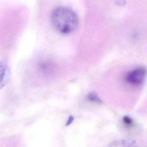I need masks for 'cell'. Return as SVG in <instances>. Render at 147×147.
I'll use <instances>...</instances> for the list:
<instances>
[{
    "label": "cell",
    "instance_id": "obj_3",
    "mask_svg": "<svg viewBox=\"0 0 147 147\" xmlns=\"http://www.w3.org/2000/svg\"><path fill=\"white\" fill-rule=\"evenodd\" d=\"M0 65V87L1 88L7 83L10 78L11 74L9 68L5 63L1 62Z\"/></svg>",
    "mask_w": 147,
    "mask_h": 147
},
{
    "label": "cell",
    "instance_id": "obj_5",
    "mask_svg": "<svg viewBox=\"0 0 147 147\" xmlns=\"http://www.w3.org/2000/svg\"><path fill=\"white\" fill-rule=\"evenodd\" d=\"M123 122L126 125H131L133 124V121L130 117L128 116H124L123 119Z\"/></svg>",
    "mask_w": 147,
    "mask_h": 147
},
{
    "label": "cell",
    "instance_id": "obj_4",
    "mask_svg": "<svg viewBox=\"0 0 147 147\" xmlns=\"http://www.w3.org/2000/svg\"><path fill=\"white\" fill-rule=\"evenodd\" d=\"M88 98L90 101L97 104H101L102 103L100 99L99 98L97 94L94 92L90 93L88 96Z\"/></svg>",
    "mask_w": 147,
    "mask_h": 147
},
{
    "label": "cell",
    "instance_id": "obj_1",
    "mask_svg": "<svg viewBox=\"0 0 147 147\" xmlns=\"http://www.w3.org/2000/svg\"><path fill=\"white\" fill-rule=\"evenodd\" d=\"M54 28L62 34L71 33L77 28L79 19L77 14L73 10L65 7L55 9L51 17Z\"/></svg>",
    "mask_w": 147,
    "mask_h": 147
},
{
    "label": "cell",
    "instance_id": "obj_2",
    "mask_svg": "<svg viewBox=\"0 0 147 147\" xmlns=\"http://www.w3.org/2000/svg\"><path fill=\"white\" fill-rule=\"evenodd\" d=\"M147 73V69L143 67L135 69L127 74L126 76V81L132 85H141L144 82Z\"/></svg>",
    "mask_w": 147,
    "mask_h": 147
},
{
    "label": "cell",
    "instance_id": "obj_6",
    "mask_svg": "<svg viewBox=\"0 0 147 147\" xmlns=\"http://www.w3.org/2000/svg\"><path fill=\"white\" fill-rule=\"evenodd\" d=\"M74 117L72 116H69V117L67 121V123H66V126H68V125H69L71 124L72 123V122L74 121Z\"/></svg>",
    "mask_w": 147,
    "mask_h": 147
}]
</instances>
